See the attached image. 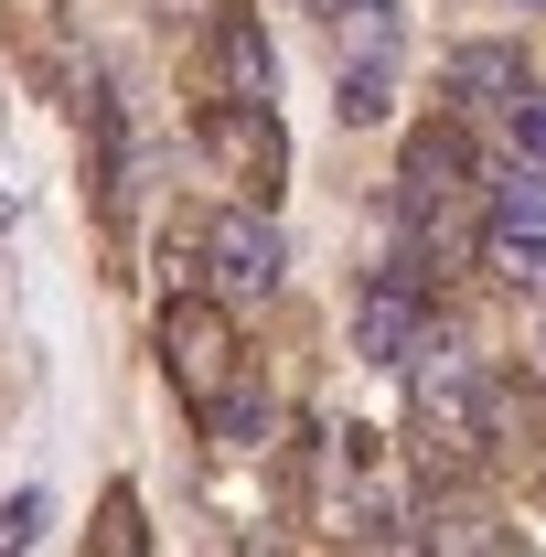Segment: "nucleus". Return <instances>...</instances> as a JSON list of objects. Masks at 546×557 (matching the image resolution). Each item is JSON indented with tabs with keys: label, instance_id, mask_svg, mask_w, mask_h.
<instances>
[{
	"label": "nucleus",
	"instance_id": "obj_1",
	"mask_svg": "<svg viewBox=\"0 0 546 557\" xmlns=\"http://www.w3.org/2000/svg\"><path fill=\"white\" fill-rule=\"evenodd\" d=\"M408 418H418V450H439V461H472L482 450V386H472V364H461V344L450 333H418L408 354Z\"/></svg>",
	"mask_w": 546,
	"mask_h": 557
},
{
	"label": "nucleus",
	"instance_id": "obj_2",
	"mask_svg": "<svg viewBox=\"0 0 546 557\" xmlns=\"http://www.w3.org/2000/svg\"><path fill=\"white\" fill-rule=\"evenodd\" d=\"M397 183H408V225L429 236V258H472V214H461V205H472V139L450 129V119L418 129Z\"/></svg>",
	"mask_w": 546,
	"mask_h": 557
},
{
	"label": "nucleus",
	"instance_id": "obj_3",
	"mask_svg": "<svg viewBox=\"0 0 546 557\" xmlns=\"http://www.w3.org/2000/svg\"><path fill=\"white\" fill-rule=\"evenodd\" d=\"M161 364H172V386L214 418L236 397V311H225V300H194V289L161 300Z\"/></svg>",
	"mask_w": 546,
	"mask_h": 557
},
{
	"label": "nucleus",
	"instance_id": "obj_4",
	"mask_svg": "<svg viewBox=\"0 0 546 557\" xmlns=\"http://www.w3.org/2000/svg\"><path fill=\"white\" fill-rule=\"evenodd\" d=\"M0 44L33 97H75L86 86V44H75V11L65 0H0Z\"/></svg>",
	"mask_w": 546,
	"mask_h": 557
},
{
	"label": "nucleus",
	"instance_id": "obj_5",
	"mask_svg": "<svg viewBox=\"0 0 546 557\" xmlns=\"http://www.w3.org/2000/svg\"><path fill=\"white\" fill-rule=\"evenodd\" d=\"M204 150L225 161V183H247L258 205H269L278 183H289V139H278V119H269V97H225L204 119Z\"/></svg>",
	"mask_w": 546,
	"mask_h": 557
},
{
	"label": "nucleus",
	"instance_id": "obj_6",
	"mask_svg": "<svg viewBox=\"0 0 546 557\" xmlns=\"http://www.w3.org/2000/svg\"><path fill=\"white\" fill-rule=\"evenodd\" d=\"M204 269L225 300H269L278 269H289V247H278V225L269 214H214V236H204Z\"/></svg>",
	"mask_w": 546,
	"mask_h": 557
},
{
	"label": "nucleus",
	"instance_id": "obj_7",
	"mask_svg": "<svg viewBox=\"0 0 546 557\" xmlns=\"http://www.w3.org/2000/svg\"><path fill=\"white\" fill-rule=\"evenodd\" d=\"M408 289H418L408 269H386L364 300H353V354H364V364H408V354H418V333H429V322H418Z\"/></svg>",
	"mask_w": 546,
	"mask_h": 557
},
{
	"label": "nucleus",
	"instance_id": "obj_8",
	"mask_svg": "<svg viewBox=\"0 0 546 557\" xmlns=\"http://www.w3.org/2000/svg\"><path fill=\"white\" fill-rule=\"evenodd\" d=\"M450 97L514 119V108H525V54H514V44H461V54H450Z\"/></svg>",
	"mask_w": 546,
	"mask_h": 557
},
{
	"label": "nucleus",
	"instance_id": "obj_9",
	"mask_svg": "<svg viewBox=\"0 0 546 557\" xmlns=\"http://www.w3.org/2000/svg\"><path fill=\"white\" fill-rule=\"evenodd\" d=\"M418 547H439V557H493V547H514V536H504V515H493L482 493H429Z\"/></svg>",
	"mask_w": 546,
	"mask_h": 557
},
{
	"label": "nucleus",
	"instance_id": "obj_10",
	"mask_svg": "<svg viewBox=\"0 0 546 557\" xmlns=\"http://www.w3.org/2000/svg\"><path fill=\"white\" fill-rule=\"evenodd\" d=\"M322 33H333V54H397L408 44V22H397V0H322Z\"/></svg>",
	"mask_w": 546,
	"mask_h": 557
},
{
	"label": "nucleus",
	"instance_id": "obj_11",
	"mask_svg": "<svg viewBox=\"0 0 546 557\" xmlns=\"http://www.w3.org/2000/svg\"><path fill=\"white\" fill-rule=\"evenodd\" d=\"M343 129H375V119H386V108H397V54H353V65H343Z\"/></svg>",
	"mask_w": 546,
	"mask_h": 557
},
{
	"label": "nucleus",
	"instance_id": "obj_12",
	"mask_svg": "<svg viewBox=\"0 0 546 557\" xmlns=\"http://www.w3.org/2000/svg\"><path fill=\"white\" fill-rule=\"evenodd\" d=\"M214 54H225V97H269V86H278V54H269V33H258V22H225V33H214Z\"/></svg>",
	"mask_w": 546,
	"mask_h": 557
},
{
	"label": "nucleus",
	"instance_id": "obj_13",
	"mask_svg": "<svg viewBox=\"0 0 546 557\" xmlns=\"http://www.w3.org/2000/svg\"><path fill=\"white\" fill-rule=\"evenodd\" d=\"M493 269H504V289H525V300H546V225H536V236L493 225Z\"/></svg>",
	"mask_w": 546,
	"mask_h": 557
},
{
	"label": "nucleus",
	"instance_id": "obj_14",
	"mask_svg": "<svg viewBox=\"0 0 546 557\" xmlns=\"http://www.w3.org/2000/svg\"><path fill=\"white\" fill-rule=\"evenodd\" d=\"M493 225L536 236V225H546V172H504V183H493Z\"/></svg>",
	"mask_w": 546,
	"mask_h": 557
},
{
	"label": "nucleus",
	"instance_id": "obj_15",
	"mask_svg": "<svg viewBox=\"0 0 546 557\" xmlns=\"http://www.w3.org/2000/svg\"><path fill=\"white\" fill-rule=\"evenodd\" d=\"M33 536H44V493H11L0 504V547H33Z\"/></svg>",
	"mask_w": 546,
	"mask_h": 557
},
{
	"label": "nucleus",
	"instance_id": "obj_16",
	"mask_svg": "<svg viewBox=\"0 0 546 557\" xmlns=\"http://www.w3.org/2000/svg\"><path fill=\"white\" fill-rule=\"evenodd\" d=\"M108 547L139 557V504H129V493H108Z\"/></svg>",
	"mask_w": 546,
	"mask_h": 557
},
{
	"label": "nucleus",
	"instance_id": "obj_17",
	"mask_svg": "<svg viewBox=\"0 0 546 557\" xmlns=\"http://www.w3.org/2000/svg\"><path fill=\"white\" fill-rule=\"evenodd\" d=\"M514 139H525V150L546 161V97H525V108H514Z\"/></svg>",
	"mask_w": 546,
	"mask_h": 557
},
{
	"label": "nucleus",
	"instance_id": "obj_18",
	"mask_svg": "<svg viewBox=\"0 0 546 557\" xmlns=\"http://www.w3.org/2000/svg\"><path fill=\"white\" fill-rule=\"evenodd\" d=\"M11 225H22V194H11V183H0V236H11Z\"/></svg>",
	"mask_w": 546,
	"mask_h": 557
},
{
	"label": "nucleus",
	"instance_id": "obj_19",
	"mask_svg": "<svg viewBox=\"0 0 546 557\" xmlns=\"http://www.w3.org/2000/svg\"><path fill=\"white\" fill-rule=\"evenodd\" d=\"M289 11H322V0H289Z\"/></svg>",
	"mask_w": 546,
	"mask_h": 557
}]
</instances>
